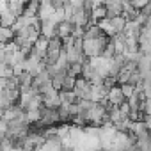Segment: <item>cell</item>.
Wrapping results in <instances>:
<instances>
[{
  "mask_svg": "<svg viewBox=\"0 0 151 151\" xmlns=\"http://www.w3.org/2000/svg\"><path fill=\"white\" fill-rule=\"evenodd\" d=\"M0 151H2V149H0Z\"/></svg>",
  "mask_w": 151,
  "mask_h": 151,
  "instance_id": "11",
  "label": "cell"
},
{
  "mask_svg": "<svg viewBox=\"0 0 151 151\" xmlns=\"http://www.w3.org/2000/svg\"><path fill=\"white\" fill-rule=\"evenodd\" d=\"M16 78H18V89H20V91L30 87V84H32V75H30L29 71H25V69H22V71L16 75Z\"/></svg>",
  "mask_w": 151,
  "mask_h": 151,
  "instance_id": "4",
  "label": "cell"
},
{
  "mask_svg": "<svg viewBox=\"0 0 151 151\" xmlns=\"http://www.w3.org/2000/svg\"><path fill=\"white\" fill-rule=\"evenodd\" d=\"M109 23H110V29H112V34H114V36H117V34H123V32H124L126 22H124V18H123V16L112 18V20H109Z\"/></svg>",
  "mask_w": 151,
  "mask_h": 151,
  "instance_id": "5",
  "label": "cell"
},
{
  "mask_svg": "<svg viewBox=\"0 0 151 151\" xmlns=\"http://www.w3.org/2000/svg\"><path fill=\"white\" fill-rule=\"evenodd\" d=\"M13 36H14V30L11 27H2L0 25V45L2 46H7L13 43Z\"/></svg>",
  "mask_w": 151,
  "mask_h": 151,
  "instance_id": "6",
  "label": "cell"
},
{
  "mask_svg": "<svg viewBox=\"0 0 151 151\" xmlns=\"http://www.w3.org/2000/svg\"><path fill=\"white\" fill-rule=\"evenodd\" d=\"M14 23H16V18L7 11V9H0V25L2 27H14Z\"/></svg>",
  "mask_w": 151,
  "mask_h": 151,
  "instance_id": "7",
  "label": "cell"
},
{
  "mask_svg": "<svg viewBox=\"0 0 151 151\" xmlns=\"http://www.w3.org/2000/svg\"><path fill=\"white\" fill-rule=\"evenodd\" d=\"M68 75L73 78H78L82 75V64L80 62H69L68 64Z\"/></svg>",
  "mask_w": 151,
  "mask_h": 151,
  "instance_id": "8",
  "label": "cell"
},
{
  "mask_svg": "<svg viewBox=\"0 0 151 151\" xmlns=\"http://www.w3.org/2000/svg\"><path fill=\"white\" fill-rule=\"evenodd\" d=\"M109 41H110V36L103 39H82V53L87 59H98Z\"/></svg>",
  "mask_w": 151,
  "mask_h": 151,
  "instance_id": "1",
  "label": "cell"
},
{
  "mask_svg": "<svg viewBox=\"0 0 151 151\" xmlns=\"http://www.w3.org/2000/svg\"><path fill=\"white\" fill-rule=\"evenodd\" d=\"M117 87L121 89V93H123V96H124L126 100H128V98H130V96L135 93V89H133L132 86H128V84H123V86H117Z\"/></svg>",
  "mask_w": 151,
  "mask_h": 151,
  "instance_id": "10",
  "label": "cell"
},
{
  "mask_svg": "<svg viewBox=\"0 0 151 151\" xmlns=\"http://www.w3.org/2000/svg\"><path fill=\"white\" fill-rule=\"evenodd\" d=\"M105 6V18L112 20L123 14V4H103Z\"/></svg>",
  "mask_w": 151,
  "mask_h": 151,
  "instance_id": "3",
  "label": "cell"
},
{
  "mask_svg": "<svg viewBox=\"0 0 151 151\" xmlns=\"http://www.w3.org/2000/svg\"><path fill=\"white\" fill-rule=\"evenodd\" d=\"M75 80H77V78H73V77H69V75H66L64 80H62V86H60V91H73L75 89Z\"/></svg>",
  "mask_w": 151,
  "mask_h": 151,
  "instance_id": "9",
  "label": "cell"
},
{
  "mask_svg": "<svg viewBox=\"0 0 151 151\" xmlns=\"http://www.w3.org/2000/svg\"><path fill=\"white\" fill-rule=\"evenodd\" d=\"M41 105H43V107H48V109H57V107H60V105H62V101H60L59 91L50 89L48 93L41 94Z\"/></svg>",
  "mask_w": 151,
  "mask_h": 151,
  "instance_id": "2",
  "label": "cell"
}]
</instances>
